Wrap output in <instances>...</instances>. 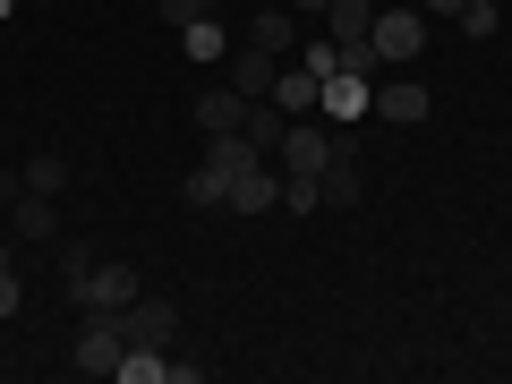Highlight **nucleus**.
I'll use <instances>...</instances> for the list:
<instances>
[{
  "label": "nucleus",
  "mask_w": 512,
  "mask_h": 384,
  "mask_svg": "<svg viewBox=\"0 0 512 384\" xmlns=\"http://www.w3.org/2000/svg\"><path fill=\"white\" fill-rule=\"evenodd\" d=\"M154 9H163L171 26H188V18H214V0H154Z\"/></svg>",
  "instance_id": "24"
},
{
  "label": "nucleus",
  "mask_w": 512,
  "mask_h": 384,
  "mask_svg": "<svg viewBox=\"0 0 512 384\" xmlns=\"http://www.w3.org/2000/svg\"><path fill=\"white\" fill-rule=\"evenodd\" d=\"M9 231H18V248H52V239H60V222H52V197H35V188H26V197L9 205Z\"/></svg>",
  "instance_id": "12"
},
{
  "label": "nucleus",
  "mask_w": 512,
  "mask_h": 384,
  "mask_svg": "<svg viewBox=\"0 0 512 384\" xmlns=\"http://www.w3.org/2000/svg\"><path fill=\"white\" fill-rule=\"evenodd\" d=\"M9 9H18V0H0V18H9Z\"/></svg>",
  "instance_id": "30"
},
{
  "label": "nucleus",
  "mask_w": 512,
  "mask_h": 384,
  "mask_svg": "<svg viewBox=\"0 0 512 384\" xmlns=\"http://www.w3.org/2000/svg\"><path fill=\"white\" fill-rule=\"evenodd\" d=\"M419 9L427 18H461V0H419Z\"/></svg>",
  "instance_id": "27"
},
{
  "label": "nucleus",
  "mask_w": 512,
  "mask_h": 384,
  "mask_svg": "<svg viewBox=\"0 0 512 384\" xmlns=\"http://www.w3.org/2000/svg\"><path fill=\"white\" fill-rule=\"evenodd\" d=\"M495 26H504L495 0H461V35H495Z\"/></svg>",
  "instance_id": "22"
},
{
  "label": "nucleus",
  "mask_w": 512,
  "mask_h": 384,
  "mask_svg": "<svg viewBox=\"0 0 512 384\" xmlns=\"http://www.w3.org/2000/svg\"><path fill=\"white\" fill-rule=\"evenodd\" d=\"M0 265H18V231H0Z\"/></svg>",
  "instance_id": "28"
},
{
  "label": "nucleus",
  "mask_w": 512,
  "mask_h": 384,
  "mask_svg": "<svg viewBox=\"0 0 512 384\" xmlns=\"http://www.w3.org/2000/svg\"><path fill=\"white\" fill-rule=\"evenodd\" d=\"M299 69L333 77V69H342V43H333V35H299Z\"/></svg>",
  "instance_id": "21"
},
{
  "label": "nucleus",
  "mask_w": 512,
  "mask_h": 384,
  "mask_svg": "<svg viewBox=\"0 0 512 384\" xmlns=\"http://www.w3.org/2000/svg\"><path fill=\"white\" fill-rule=\"evenodd\" d=\"M282 128H291V111H282L274 94H265V103H248V120H239V137H248L256 154H274V146H282Z\"/></svg>",
  "instance_id": "15"
},
{
  "label": "nucleus",
  "mask_w": 512,
  "mask_h": 384,
  "mask_svg": "<svg viewBox=\"0 0 512 384\" xmlns=\"http://www.w3.org/2000/svg\"><path fill=\"white\" fill-rule=\"evenodd\" d=\"M120 316H86V325H77V350H69V367L77 376H120Z\"/></svg>",
  "instance_id": "6"
},
{
  "label": "nucleus",
  "mask_w": 512,
  "mask_h": 384,
  "mask_svg": "<svg viewBox=\"0 0 512 384\" xmlns=\"http://www.w3.org/2000/svg\"><path fill=\"white\" fill-rule=\"evenodd\" d=\"M26 308V282H18V265H0V316H18Z\"/></svg>",
  "instance_id": "25"
},
{
  "label": "nucleus",
  "mask_w": 512,
  "mask_h": 384,
  "mask_svg": "<svg viewBox=\"0 0 512 384\" xmlns=\"http://www.w3.org/2000/svg\"><path fill=\"white\" fill-rule=\"evenodd\" d=\"M239 120H248V94H239L231 77H222V86H205V94H197V128H205V137H231Z\"/></svg>",
  "instance_id": "10"
},
{
  "label": "nucleus",
  "mask_w": 512,
  "mask_h": 384,
  "mask_svg": "<svg viewBox=\"0 0 512 384\" xmlns=\"http://www.w3.org/2000/svg\"><path fill=\"white\" fill-rule=\"evenodd\" d=\"M222 77H231V86L248 94V103H265V94H274V77H282V60H274V52H256V43H231Z\"/></svg>",
  "instance_id": "8"
},
{
  "label": "nucleus",
  "mask_w": 512,
  "mask_h": 384,
  "mask_svg": "<svg viewBox=\"0 0 512 384\" xmlns=\"http://www.w3.org/2000/svg\"><path fill=\"white\" fill-rule=\"evenodd\" d=\"M222 197H231V171H222V163H214V154H205V163H197V171H188V205H205V214H214V205H222Z\"/></svg>",
  "instance_id": "17"
},
{
  "label": "nucleus",
  "mask_w": 512,
  "mask_h": 384,
  "mask_svg": "<svg viewBox=\"0 0 512 384\" xmlns=\"http://www.w3.org/2000/svg\"><path fill=\"white\" fill-rule=\"evenodd\" d=\"M367 26H376V0H333V9H325V35L333 43H367Z\"/></svg>",
  "instance_id": "16"
},
{
  "label": "nucleus",
  "mask_w": 512,
  "mask_h": 384,
  "mask_svg": "<svg viewBox=\"0 0 512 384\" xmlns=\"http://www.w3.org/2000/svg\"><path fill=\"white\" fill-rule=\"evenodd\" d=\"M325 205V180H308V171H282V214H316Z\"/></svg>",
  "instance_id": "19"
},
{
  "label": "nucleus",
  "mask_w": 512,
  "mask_h": 384,
  "mask_svg": "<svg viewBox=\"0 0 512 384\" xmlns=\"http://www.w3.org/2000/svg\"><path fill=\"white\" fill-rule=\"evenodd\" d=\"M291 9H299V18H325V9H333V0H291Z\"/></svg>",
  "instance_id": "29"
},
{
  "label": "nucleus",
  "mask_w": 512,
  "mask_h": 384,
  "mask_svg": "<svg viewBox=\"0 0 512 384\" xmlns=\"http://www.w3.org/2000/svg\"><path fill=\"white\" fill-rule=\"evenodd\" d=\"M180 43H188V60H197V69H222V60H231V35H222V18H188V26H180Z\"/></svg>",
  "instance_id": "14"
},
{
  "label": "nucleus",
  "mask_w": 512,
  "mask_h": 384,
  "mask_svg": "<svg viewBox=\"0 0 512 384\" xmlns=\"http://www.w3.org/2000/svg\"><path fill=\"white\" fill-rule=\"evenodd\" d=\"M137 291H146V282H137V265H103V256H94V274H86V282H69L77 316H120Z\"/></svg>",
  "instance_id": "2"
},
{
  "label": "nucleus",
  "mask_w": 512,
  "mask_h": 384,
  "mask_svg": "<svg viewBox=\"0 0 512 384\" xmlns=\"http://www.w3.org/2000/svg\"><path fill=\"white\" fill-rule=\"evenodd\" d=\"M26 188L35 197H60L69 188V154H26Z\"/></svg>",
  "instance_id": "18"
},
{
  "label": "nucleus",
  "mask_w": 512,
  "mask_h": 384,
  "mask_svg": "<svg viewBox=\"0 0 512 384\" xmlns=\"http://www.w3.org/2000/svg\"><path fill=\"white\" fill-rule=\"evenodd\" d=\"M359 197H367V180H359V163L342 154V163L325 171V205H359Z\"/></svg>",
  "instance_id": "20"
},
{
  "label": "nucleus",
  "mask_w": 512,
  "mask_h": 384,
  "mask_svg": "<svg viewBox=\"0 0 512 384\" xmlns=\"http://www.w3.org/2000/svg\"><path fill=\"white\" fill-rule=\"evenodd\" d=\"M427 111H436V94H427V86H402V77H384V86H376V120H393V128H419Z\"/></svg>",
  "instance_id": "9"
},
{
  "label": "nucleus",
  "mask_w": 512,
  "mask_h": 384,
  "mask_svg": "<svg viewBox=\"0 0 512 384\" xmlns=\"http://www.w3.org/2000/svg\"><path fill=\"white\" fill-rule=\"evenodd\" d=\"M495 9H504V0H495Z\"/></svg>",
  "instance_id": "31"
},
{
  "label": "nucleus",
  "mask_w": 512,
  "mask_h": 384,
  "mask_svg": "<svg viewBox=\"0 0 512 384\" xmlns=\"http://www.w3.org/2000/svg\"><path fill=\"white\" fill-rule=\"evenodd\" d=\"M342 154H350L342 120H325V111H308V120H291V128H282L274 163H282V171H308V180H325V171L342 163Z\"/></svg>",
  "instance_id": "1"
},
{
  "label": "nucleus",
  "mask_w": 512,
  "mask_h": 384,
  "mask_svg": "<svg viewBox=\"0 0 512 384\" xmlns=\"http://www.w3.org/2000/svg\"><path fill=\"white\" fill-rule=\"evenodd\" d=\"M316 111H325V120H367V111H376V77H359V69H333L325 77V103H316Z\"/></svg>",
  "instance_id": "7"
},
{
  "label": "nucleus",
  "mask_w": 512,
  "mask_h": 384,
  "mask_svg": "<svg viewBox=\"0 0 512 384\" xmlns=\"http://www.w3.org/2000/svg\"><path fill=\"white\" fill-rule=\"evenodd\" d=\"M274 103L291 111V120H308V111L325 103V77H316V69H299V60H282V77H274Z\"/></svg>",
  "instance_id": "13"
},
{
  "label": "nucleus",
  "mask_w": 512,
  "mask_h": 384,
  "mask_svg": "<svg viewBox=\"0 0 512 384\" xmlns=\"http://www.w3.org/2000/svg\"><path fill=\"white\" fill-rule=\"evenodd\" d=\"M26 197V171H0V205H18Z\"/></svg>",
  "instance_id": "26"
},
{
  "label": "nucleus",
  "mask_w": 512,
  "mask_h": 384,
  "mask_svg": "<svg viewBox=\"0 0 512 384\" xmlns=\"http://www.w3.org/2000/svg\"><path fill=\"white\" fill-rule=\"evenodd\" d=\"M171 333H180V308H171V299H146V291H137V299L120 308V342H128V350H171Z\"/></svg>",
  "instance_id": "5"
},
{
  "label": "nucleus",
  "mask_w": 512,
  "mask_h": 384,
  "mask_svg": "<svg viewBox=\"0 0 512 384\" xmlns=\"http://www.w3.org/2000/svg\"><path fill=\"white\" fill-rule=\"evenodd\" d=\"M222 214H239V222L282 214V171H274V154H265V163H248V171H231V197H222Z\"/></svg>",
  "instance_id": "4"
},
{
  "label": "nucleus",
  "mask_w": 512,
  "mask_h": 384,
  "mask_svg": "<svg viewBox=\"0 0 512 384\" xmlns=\"http://www.w3.org/2000/svg\"><path fill=\"white\" fill-rule=\"evenodd\" d=\"M367 43H376V60H384V69H402V60H419V52H427V9H376Z\"/></svg>",
  "instance_id": "3"
},
{
  "label": "nucleus",
  "mask_w": 512,
  "mask_h": 384,
  "mask_svg": "<svg viewBox=\"0 0 512 384\" xmlns=\"http://www.w3.org/2000/svg\"><path fill=\"white\" fill-rule=\"evenodd\" d=\"M94 274V248L86 239H69V248H60V282H86Z\"/></svg>",
  "instance_id": "23"
},
{
  "label": "nucleus",
  "mask_w": 512,
  "mask_h": 384,
  "mask_svg": "<svg viewBox=\"0 0 512 384\" xmlns=\"http://www.w3.org/2000/svg\"><path fill=\"white\" fill-rule=\"evenodd\" d=\"M248 43H256V52H274V60H291L299 52V9H291V0H282V9H256Z\"/></svg>",
  "instance_id": "11"
}]
</instances>
